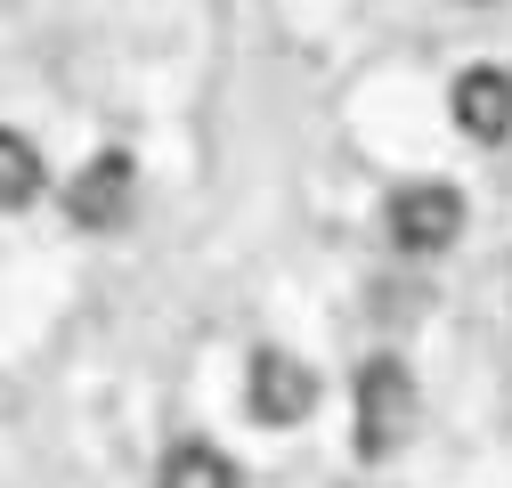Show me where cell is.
Returning <instances> with one entry per match:
<instances>
[{
  "instance_id": "277c9868",
  "label": "cell",
  "mask_w": 512,
  "mask_h": 488,
  "mask_svg": "<svg viewBox=\"0 0 512 488\" xmlns=\"http://www.w3.org/2000/svg\"><path fill=\"white\" fill-rule=\"evenodd\" d=\"M131 188H139V171H131V155H90L82 171H74V188H66V220L74 228H114V220H131Z\"/></svg>"
},
{
  "instance_id": "3957f363",
  "label": "cell",
  "mask_w": 512,
  "mask_h": 488,
  "mask_svg": "<svg viewBox=\"0 0 512 488\" xmlns=\"http://www.w3.org/2000/svg\"><path fill=\"white\" fill-rule=\"evenodd\" d=\"M244 399H252V415H261V423H277V432H285V423H301V415L317 407V375H309L293 350H261V358L244 366Z\"/></svg>"
},
{
  "instance_id": "7a4b0ae2",
  "label": "cell",
  "mask_w": 512,
  "mask_h": 488,
  "mask_svg": "<svg viewBox=\"0 0 512 488\" xmlns=\"http://www.w3.org/2000/svg\"><path fill=\"white\" fill-rule=\"evenodd\" d=\"M464 236V196L447 179H415V188L391 196V244L399 253H447Z\"/></svg>"
},
{
  "instance_id": "52a82bcc",
  "label": "cell",
  "mask_w": 512,
  "mask_h": 488,
  "mask_svg": "<svg viewBox=\"0 0 512 488\" xmlns=\"http://www.w3.org/2000/svg\"><path fill=\"white\" fill-rule=\"evenodd\" d=\"M41 155H33V139H17V131H0V212H25L33 196H41Z\"/></svg>"
},
{
  "instance_id": "8992f818",
  "label": "cell",
  "mask_w": 512,
  "mask_h": 488,
  "mask_svg": "<svg viewBox=\"0 0 512 488\" xmlns=\"http://www.w3.org/2000/svg\"><path fill=\"white\" fill-rule=\"evenodd\" d=\"M155 488H244V472L220 456V448H204V440H179L171 456H163V480Z\"/></svg>"
},
{
  "instance_id": "6da1fadb",
  "label": "cell",
  "mask_w": 512,
  "mask_h": 488,
  "mask_svg": "<svg viewBox=\"0 0 512 488\" xmlns=\"http://www.w3.org/2000/svg\"><path fill=\"white\" fill-rule=\"evenodd\" d=\"M415 423H423V391L399 358H366L358 366V456L382 464V456H399L415 440Z\"/></svg>"
},
{
  "instance_id": "5b68a950",
  "label": "cell",
  "mask_w": 512,
  "mask_h": 488,
  "mask_svg": "<svg viewBox=\"0 0 512 488\" xmlns=\"http://www.w3.org/2000/svg\"><path fill=\"white\" fill-rule=\"evenodd\" d=\"M456 131L464 139H480V147H496L504 131H512V74L504 66H472V74H456Z\"/></svg>"
}]
</instances>
